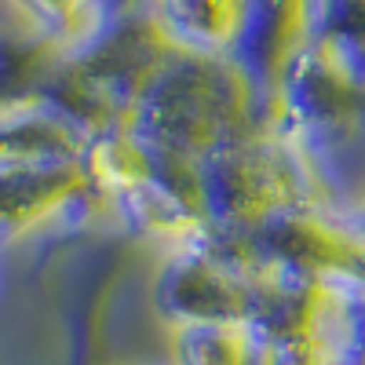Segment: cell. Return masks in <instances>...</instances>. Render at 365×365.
<instances>
[{"mask_svg":"<svg viewBox=\"0 0 365 365\" xmlns=\"http://www.w3.org/2000/svg\"><path fill=\"white\" fill-rule=\"evenodd\" d=\"M263 125L267 103L234 58L194 55L168 44L110 128L190 187V175L205 158Z\"/></svg>","mask_w":365,"mask_h":365,"instance_id":"1","label":"cell"},{"mask_svg":"<svg viewBox=\"0 0 365 365\" xmlns=\"http://www.w3.org/2000/svg\"><path fill=\"white\" fill-rule=\"evenodd\" d=\"M267 125L299 158L329 208L365 197V84L307 48L292 58L267 106Z\"/></svg>","mask_w":365,"mask_h":365,"instance_id":"2","label":"cell"},{"mask_svg":"<svg viewBox=\"0 0 365 365\" xmlns=\"http://www.w3.org/2000/svg\"><path fill=\"white\" fill-rule=\"evenodd\" d=\"M190 194L212 241H245L303 205H322L292 146L270 125L234 139L190 175Z\"/></svg>","mask_w":365,"mask_h":365,"instance_id":"3","label":"cell"},{"mask_svg":"<svg viewBox=\"0 0 365 365\" xmlns=\"http://www.w3.org/2000/svg\"><path fill=\"white\" fill-rule=\"evenodd\" d=\"M103 212L135 237H146L165 256L208 245L212 234L194 205L187 182L172 179L117 128H103L88 146Z\"/></svg>","mask_w":365,"mask_h":365,"instance_id":"4","label":"cell"},{"mask_svg":"<svg viewBox=\"0 0 365 365\" xmlns=\"http://www.w3.org/2000/svg\"><path fill=\"white\" fill-rule=\"evenodd\" d=\"M103 212L88 158H0V241Z\"/></svg>","mask_w":365,"mask_h":365,"instance_id":"5","label":"cell"},{"mask_svg":"<svg viewBox=\"0 0 365 365\" xmlns=\"http://www.w3.org/2000/svg\"><path fill=\"white\" fill-rule=\"evenodd\" d=\"M146 11L172 48L234 58L245 41L252 0H150Z\"/></svg>","mask_w":365,"mask_h":365,"instance_id":"6","label":"cell"},{"mask_svg":"<svg viewBox=\"0 0 365 365\" xmlns=\"http://www.w3.org/2000/svg\"><path fill=\"white\" fill-rule=\"evenodd\" d=\"M58 58H77L117 19V0H8Z\"/></svg>","mask_w":365,"mask_h":365,"instance_id":"7","label":"cell"},{"mask_svg":"<svg viewBox=\"0 0 365 365\" xmlns=\"http://www.w3.org/2000/svg\"><path fill=\"white\" fill-rule=\"evenodd\" d=\"M267 340L252 318H208L172 325V365H259Z\"/></svg>","mask_w":365,"mask_h":365,"instance_id":"8","label":"cell"},{"mask_svg":"<svg viewBox=\"0 0 365 365\" xmlns=\"http://www.w3.org/2000/svg\"><path fill=\"white\" fill-rule=\"evenodd\" d=\"M311 48L365 84V0H311Z\"/></svg>","mask_w":365,"mask_h":365,"instance_id":"9","label":"cell"},{"mask_svg":"<svg viewBox=\"0 0 365 365\" xmlns=\"http://www.w3.org/2000/svg\"><path fill=\"white\" fill-rule=\"evenodd\" d=\"M347 220H351V230H354L358 245H361V256H365V197L354 208H347Z\"/></svg>","mask_w":365,"mask_h":365,"instance_id":"10","label":"cell"},{"mask_svg":"<svg viewBox=\"0 0 365 365\" xmlns=\"http://www.w3.org/2000/svg\"><path fill=\"white\" fill-rule=\"evenodd\" d=\"M0 249H4V241H0Z\"/></svg>","mask_w":365,"mask_h":365,"instance_id":"11","label":"cell"}]
</instances>
